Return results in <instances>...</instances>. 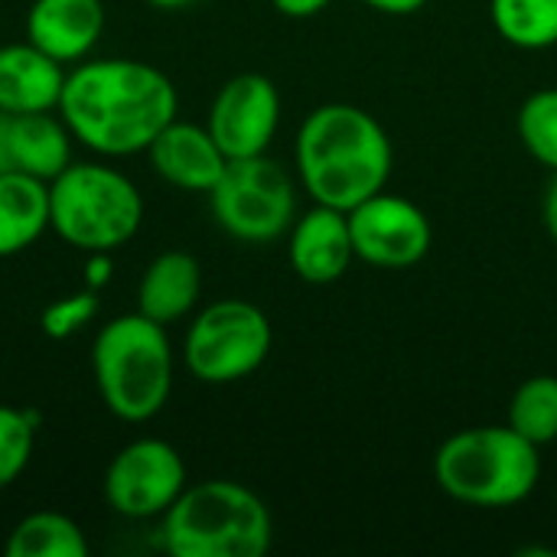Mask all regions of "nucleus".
I'll return each instance as SVG.
<instances>
[{
  "label": "nucleus",
  "mask_w": 557,
  "mask_h": 557,
  "mask_svg": "<svg viewBox=\"0 0 557 557\" xmlns=\"http://www.w3.org/2000/svg\"><path fill=\"white\" fill-rule=\"evenodd\" d=\"M176 111V85L157 65L140 59H82L65 75L55 114L82 147L101 157H131L147 153Z\"/></svg>",
  "instance_id": "nucleus-1"
},
{
  "label": "nucleus",
  "mask_w": 557,
  "mask_h": 557,
  "mask_svg": "<svg viewBox=\"0 0 557 557\" xmlns=\"http://www.w3.org/2000/svg\"><path fill=\"white\" fill-rule=\"evenodd\" d=\"M294 166L313 202L349 212L388 186L395 147L375 114L349 101H326L304 117Z\"/></svg>",
  "instance_id": "nucleus-2"
},
{
  "label": "nucleus",
  "mask_w": 557,
  "mask_h": 557,
  "mask_svg": "<svg viewBox=\"0 0 557 557\" xmlns=\"http://www.w3.org/2000/svg\"><path fill=\"white\" fill-rule=\"evenodd\" d=\"M173 343L166 326L124 313L108 320L91 343V375L104 408L127 424L157 418L173 392Z\"/></svg>",
  "instance_id": "nucleus-3"
},
{
  "label": "nucleus",
  "mask_w": 557,
  "mask_h": 557,
  "mask_svg": "<svg viewBox=\"0 0 557 557\" xmlns=\"http://www.w3.org/2000/svg\"><path fill=\"white\" fill-rule=\"evenodd\" d=\"M434 480L460 506L512 509L539 490L542 454L509 424L467 428L437 447Z\"/></svg>",
  "instance_id": "nucleus-4"
},
{
  "label": "nucleus",
  "mask_w": 557,
  "mask_h": 557,
  "mask_svg": "<svg viewBox=\"0 0 557 557\" xmlns=\"http://www.w3.org/2000/svg\"><path fill=\"white\" fill-rule=\"evenodd\" d=\"M271 542V509L235 480L186 486L160 516V545L173 557H264Z\"/></svg>",
  "instance_id": "nucleus-5"
},
{
  "label": "nucleus",
  "mask_w": 557,
  "mask_h": 557,
  "mask_svg": "<svg viewBox=\"0 0 557 557\" xmlns=\"http://www.w3.org/2000/svg\"><path fill=\"white\" fill-rule=\"evenodd\" d=\"M144 222L137 183L104 163H69L49 183V228L78 251H117Z\"/></svg>",
  "instance_id": "nucleus-6"
},
{
  "label": "nucleus",
  "mask_w": 557,
  "mask_h": 557,
  "mask_svg": "<svg viewBox=\"0 0 557 557\" xmlns=\"http://www.w3.org/2000/svg\"><path fill=\"white\" fill-rule=\"evenodd\" d=\"M274 330L268 313L242 297L202 307L183 339V366L196 382L235 385L251 379L271 356Z\"/></svg>",
  "instance_id": "nucleus-7"
},
{
  "label": "nucleus",
  "mask_w": 557,
  "mask_h": 557,
  "mask_svg": "<svg viewBox=\"0 0 557 557\" xmlns=\"http://www.w3.org/2000/svg\"><path fill=\"white\" fill-rule=\"evenodd\" d=\"M209 206L225 235L245 245H268L284 238L297 219V183L268 153L228 160L209 189Z\"/></svg>",
  "instance_id": "nucleus-8"
},
{
  "label": "nucleus",
  "mask_w": 557,
  "mask_h": 557,
  "mask_svg": "<svg viewBox=\"0 0 557 557\" xmlns=\"http://www.w3.org/2000/svg\"><path fill=\"white\" fill-rule=\"evenodd\" d=\"M186 463L180 450L160 437L131 441L114 454L104 473V499L121 519H160L186 490Z\"/></svg>",
  "instance_id": "nucleus-9"
},
{
  "label": "nucleus",
  "mask_w": 557,
  "mask_h": 557,
  "mask_svg": "<svg viewBox=\"0 0 557 557\" xmlns=\"http://www.w3.org/2000/svg\"><path fill=\"white\" fill-rule=\"evenodd\" d=\"M349 215V235L356 258L379 271H405L428 258L434 245V225L428 212L398 193H375Z\"/></svg>",
  "instance_id": "nucleus-10"
},
{
  "label": "nucleus",
  "mask_w": 557,
  "mask_h": 557,
  "mask_svg": "<svg viewBox=\"0 0 557 557\" xmlns=\"http://www.w3.org/2000/svg\"><path fill=\"white\" fill-rule=\"evenodd\" d=\"M281 111L277 85L261 72H242L215 91L206 127L228 160L261 157L277 137Z\"/></svg>",
  "instance_id": "nucleus-11"
},
{
  "label": "nucleus",
  "mask_w": 557,
  "mask_h": 557,
  "mask_svg": "<svg viewBox=\"0 0 557 557\" xmlns=\"http://www.w3.org/2000/svg\"><path fill=\"white\" fill-rule=\"evenodd\" d=\"M287 258L300 281L317 287L336 284L356 261L349 215L343 209L313 202L287 232Z\"/></svg>",
  "instance_id": "nucleus-12"
},
{
  "label": "nucleus",
  "mask_w": 557,
  "mask_h": 557,
  "mask_svg": "<svg viewBox=\"0 0 557 557\" xmlns=\"http://www.w3.org/2000/svg\"><path fill=\"white\" fill-rule=\"evenodd\" d=\"M72 144L75 137L55 111H0V173L20 170L52 183L72 163Z\"/></svg>",
  "instance_id": "nucleus-13"
},
{
  "label": "nucleus",
  "mask_w": 557,
  "mask_h": 557,
  "mask_svg": "<svg viewBox=\"0 0 557 557\" xmlns=\"http://www.w3.org/2000/svg\"><path fill=\"white\" fill-rule=\"evenodd\" d=\"M150 166L176 189L186 193H206L219 183V176L228 166V157L215 144L206 124L180 121L173 117L147 147Z\"/></svg>",
  "instance_id": "nucleus-14"
},
{
  "label": "nucleus",
  "mask_w": 557,
  "mask_h": 557,
  "mask_svg": "<svg viewBox=\"0 0 557 557\" xmlns=\"http://www.w3.org/2000/svg\"><path fill=\"white\" fill-rule=\"evenodd\" d=\"M104 33L101 0H33L26 10V39L62 65L88 59Z\"/></svg>",
  "instance_id": "nucleus-15"
},
{
  "label": "nucleus",
  "mask_w": 557,
  "mask_h": 557,
  "mask_svg": "<svg viewBox=\"0 0 557 557\" xmlns=\"http://www.w3.org/2000/svg\"><path fill=\"white\" fill-rule=\"evenodd\" d=\"M65 75H69L65 65L46 55L29 39L0 46V111L7 114L59 111Z\"/></svg>",
  "instance_id": "nucleus-16"
},
{
  "label": "nucleus",
  "mask_w": 557,
  "mask_h": 557,
  "mask_svg": "<svg viewBox=\"0 0 557 557\" xmlns=\"http://www.w3.org/2000/svg\"><path fill=\"white\" fill-rule=\"evenodd\" d=\"M202 297V268L189 251L157 255L137 284V313L170 326L186 320Z\"/></svg>",
  "instance_id": "nucleus-17"
},
{
  "label": "nucleus",
  "mask_w": 557,
  "mask_h": 557,
  "mask_svg": "<svg viewBox=\"0 0 557 557\" xmlns=\"http://www.w3.org/2000/svg\"><path fill=\"white\" fill-rule=\"evenodd\" d=\"M49 228V183L20 170L0 173V258L36 245Z\"/></svg>",
  "instance_id": "nucleus-18"
},
{
  "label": "nucleus",
  "mask_w": 557,
  "mask_h": 557,
  "mask_svg": "<svg viewBox=\"0 0 557 557\" xmlns=\"http://www.w3.org/2000/svg\"><path fill=\"white\" fill-rule=\"evenodd\" d=\"M91 545L82 525L62 512H29L20 519L3 545L7 557H88Z\"/></svg>",
  "instance_id": "nucleus-19"
},
{
  "label": "nucleus",
  "mask_w": 557,
  "mask_h": 557,
  "mask_svg": "<svg viewBox=\"0 0 557 557\" xmlns=\"http://www.w3.org/2000/svg\"><path fill=\"white\" fill-rule=\"evenodd\" d=\"M490 20L499 39L516 49L557 46V0H490Z\"/></svg>",
  "instance_id": "nucleus-20"
},
{
  "label": "nucleus",
  "mask_w": 557,
  "mask_h": 557,
  "mask_svg": "<svg viewBox=\"0 0 557 557\" xmlns=\"http://www.w3.org/2000/svg\"><path fill=\"white\" fill-rule=\"evenodd\" d=\"M512 431H519L535 447L557 441V375H532L525 379L512 401H509V421Z\"/></svg>",
  "instance_id": "nucleus-21"
},
{
  "label": "nucleus",
  "mask_w": 557,
  "mask_h": 557,
  "mask_svg": "<svg viewBox=\"0 0 557 557\" xmlns=\"http://www.w3.org/2000/svg\"><path fill=\"white\" fill-rule=\"evenodd\" d=\"M516 131L529 157H535L552 173L557 170V88L532 91L516 117Z\"/></svg>",
  "instance_id": "nucleus-22"
},
{
  "label": "nucleus",
  "mask_w": 557,
  "mask_h": 557,
  "mask_svg": "<svg viewBox=\"0 0 557 557\" xmlns=\"http://www.w3.org/2000/svg\"><path fill=\"white\" fill-rule=\"evenodd\" d=\"M39 414L29 408L0 405V493L10 490L29 467Z\"/></svg>",
  "instance_id": "nucleus-23"
},
{
  "label": "nucleus",
  "mask_w": 557,
  "mask_h": 557,
  "mask_svg": "<svg viewBox=\"0 0 557 557\" xmlns=\"http://www.w3.org/2000/svg\"><path fill=\"white\" fill-rule=\"evenodd\" d=\"M101 313V300L98 290H78L69 297H59L55 304H49L39 317V326L49 339H69L78 330H85L95 317Z\"/></svg>",
  "instance_id": "nucleus-24"
},
{
  "label": "nucleus",
  "mask_w": 557,
  "mask_h": 557,
  "mask_svg": "<svg viewBox=\"0 0 557 557\" xmlns=\"http://www.w3.org/2000/svg\"><path fill=\"white\" fill-rule=\"evenodd\" d=\"M274 10L287 20H313L320 16L333 0H271Z\"/></svg>",
  "instance_id": "nucleus-25"
},
{
  "label": "nucleus",
  "mask_w": 557,
  "mask_h": 557,
  "mask_svg": "<svg viewBox=\"0 0 557 557\" xmlns=\"http://www.w3.org/2000/svg\"><path fill=\"white\" fill-rule=\"evenodd\" d=\"M359 3H366L369 10L385 13V16H411V13L424 10L431 0H359Z\"/></svg>",
  "instance_id": "nucleus-26"
},
{
  "label": "nucleus",
  "mask_w": 557,
  "mask_h": 557,
  "mask_svg": "<svg viewBox=\"0 0 557 557\" xmlns=\"http://www.w3.org/2000/svg\"><path fill=\"white\" fill-rule=\"evenodd\" d=\"M88 287L91 290H101L108 281H111V258H108V251H91V258H88Z\"/></svg>",
  "instance_id": "nucleus-27"
},
{
  "label": "nucleus",
  "mask_w": 557,
  "mask_h": 557,
  "mask_svg": "<svg viewBox=\"0 0 557 557\" xmlns=\"http://www.w3.org/2000/svg\"><path fill=\"white\" fill-rule=\"evenodd\" d=\"M542 222L552 235V242L557 245V170L552 173V183L545 189V199H542Z\"/></svg>",
  "instance_id": "nucleus-28"
},
{
  "label": "nucleus",
  "mask_w": 557,
  "mask_h": 557,
  "mask_svg": "<svg viewBox=\"0 0 557 557\" xmlns=\"http://www.w3.org/2000/svg\"><path fill=\"white\" fill-rule=\"evenodd\" d=\"M147 3L157 10H183V7H193L196 0H147Z\"/></svg>",
  "instance_id": "nucleus-29"
}]
</instances>
